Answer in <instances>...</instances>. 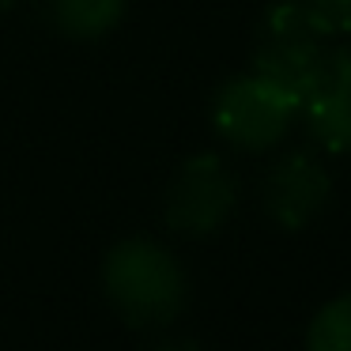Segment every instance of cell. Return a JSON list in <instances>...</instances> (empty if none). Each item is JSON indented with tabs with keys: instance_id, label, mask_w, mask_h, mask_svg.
<instances>
[{
	"instance_id": "obj_4",
	"label": "cell",
	"mask_w": 351,
	"mask_h": 351,
	"mask_svg": "<svg viewBox=\"0 0 351 351\" xmlns=\"http://www.w3.org/2000/svg\"><path fill=\"white\" fill-rule=\"evenodd\" d=\"M238 204V182L230 167L215 155H193L167 185L162 215L167 227L189 238L215 234Z\"/></svg>"
},
{
	"instance_id": "obj_6",
	"label": "cell",
	"mask_w": 351,
	"mask_h": 351,
	"mask_svg": "<svg viewBox=\"0 0 351 351\" xmlns=\"http://www.w3.org/2000/svg\"><path fill=\"white\" fill-rule=\"evenodd\" d=\"M306 125L325 152L351 155V49L328 53L325 72L302 102Z\"/></svg>"
},
{
	"instance_id": "obj_9",
	"label": "cell",
	"mask_w": 351,
	"mask_h": 351,
	"mask_svg": "<svg viewBox=\"0 0 351 351\" xmlns=\"http://www.w3.org/2000/svg\"><path fill=\"white\" fill-rule=\"evenodd\" d=\"M302 8L328 38H351V0H302Z\"/></svg>"
},
{
	"instance_id": "obj_2",
	"label": "cell",
	"mask_w": 351,
	"mask_h": 351,
	"mask_svg": "<svg viewBox=\"0 0 351 351\" xmlns=\"http://www.w3.org/2000/svg\"><path fill=\"white\" fill-rule=\"evenodd\" d=\"M328 53H332L328 34L313 23L302 0H280L261 19L257 42H253V72L280 87L283 95H291L302 110L306 95L325 72Z\"/></svg>"
},
{
	"instance_id": "obj_3",
	"label": "cell",
	"mask_w": 351,
	"mask_h": 351,
	"mask_svg": "<svg viewBox=\"0 0 351 351\" xmlns=\"http://www.w3.org/2000/svg\"><path fill=\"white\" fill-rule=\"evenodd\" d=\"M295 114L298 102L257 72L227 80L212 102L215 132L238 152H268L272 144H280Z\"/></svg>"
},
{
	"instance_id": "obj_5",
	"label": "cell",
	"mask_w": 351,
	"mask_h": 351,
	"mask_svg": "<svg viewBox=\"0 0 351 351\" xmlns=\"http://www.w3.org/2000/svg\"><path fill=\"white\" fill-rule=\"evenodd\" d=\"M261 200L272 223H280L283 230H302L332 200V174L310 152H291L268 167Z\"/></svg>"
},
{
	"instance_id": "obj_7",
	"label": "cell",
	"mask_w": 351,
	"mask_h": 351,
	"mask_svg": "<svg viewBox=\"0 0 351 351\" xmlns=\"http://www.w3.org/2000/svg\"><path fill=\"white\" fill-rule=\"evenodd\" d=\"M53 23L76 42L106 38L125 16V0H46Z\"/></svg>"
},
{
	"instance_id": "obj_8",
	"label": "cell",
	"mask_w": 351,
	"mask_h": 351,
	"mask_svg": "<svg viewBox=\"0 0 351 351\" xmlns=\"http://www.w3.org/2000/svg\"><path fill=\"white\" fill-rule=\"evenodd\" d=\"M310 351H351V295H340L317 310L306 332Z\"/></svg>"
},
{
	"instance_id": "obj_1",
	"label": "cell",
	"mask_w": 351,
	"mask_h": 351,
	"mask_svg": "<svg viewBox=\"0 0 351 351\" xmlns=\"http://www.w3.org/2000/svg\"><path fill=\"white\" fill-rule=\"evenodd\" d=\"M102 291L117 317L136 328L170 325L185 306V268L152 238L117 242L102 261Z\"/></svg>"
},
{
	"instance_id": "obj_11",
	"label": "cell",
	"mask_w": 351,
	"mask_h": 351,
	"mask_svg": "<svg viewBox=\"0 0 351 351\" xmlns=\"http://www.w3.org/2000/svg\"><path fill=\"white\" fill-rule=\"evenodd\" d=\"M12 4H16V0H0V12H8Z\"/></svg>"
},
{
	"instance_id": "obj_10",
	"label": "cell",
	"mask_w": 351,
	"mask_h": 351,
	"mask_svg": "<svg viewBox=\"0 0 351 351\" xmlns=\"http://www.w3.org/2000/svg\"><path fill=\"white\" fill-rule=\"evenodd\" d=\"M152 351H197V343H189V340H162V343H155Z\"/></svg>"
}]
</instances>
